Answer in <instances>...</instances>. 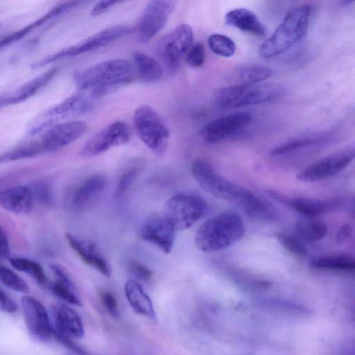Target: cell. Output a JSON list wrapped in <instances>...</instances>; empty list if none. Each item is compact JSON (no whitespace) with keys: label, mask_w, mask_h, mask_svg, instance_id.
Segmentation results:
<instances>
[{"label":"cell","mask_w":355,"mask_h":355,"mask_svg":"<svg viewBox=\"0 0 355 355\" xmlns=\"http://www.w3.org/2000/svg\"><path fill=\"white\" fill-rule=\"evenodd\" d=\"M191 171L198 184L214 197L234 204L252 218L276 219L277 212L269 203L224 178L205 159H196L191 164Z\"/></svg>","instance_id":"6da1fadb"},{"label":"cell","mask_w":355,"mask_h":355,"mask_svg":"<svg viewBox=\"0 0 355 355\" xmlns=\"http://www.w3.org/2000/svg\"><path fill=\"white\" fill-rule=\"evenodd\" d=\"M132 72V67L128 60L114 59L76 71L73 79L78 89L89 91L94 98H97L130 83Z\"/></svg>","instance_id":"7a4b0ae2"},{"label":"cell","mask_w":355,"mask_h":355,"mask_svg":"<svg viewBox=\"0 0 355 355\" xmlns=\"http://www.w3.org/2000/svg\"><path fill=\"white\" fill-rule=\"evenodd\" d=\"M244 234L242 218L235 213L224 212L202 224L196 234L195 243L202 252H217L239 241Z\"/></svg>","instance_id":"3957f363"},{"label":"cell","mask_w":355,"mask_h":355,"mask_svg":"<svg viewBox=\"0 0 355 355\" xmlns=\"http://www.w3.org/2000/svg\"><path fill=\"white\" fill-rule=\"evenodd\" d=\"M311 17V8L301 5L291 10L274 33L258 48L260 56L270 58L287 51L306 34Z\"/></svg>","instance_id":"277c9868"},{"label":"cell","mask_w":355,"mask_h":355,"mask_svg":"<svg viewBox=\"0 0 355 355\" xmlns=\"http://www.w3.org/2000/svg\"><path fill=\"white\" fill-rule=\"evenodd\" d=\"M282 89L269 83L232 85L216 91L214 101L217 107L230 110L245 105L270 103L282 96Z\"/></svg>","instance_id":"5b68a950"},{"label":"cell","mask_w":355,"mask_h":355,"mask_svg":"<svg viewBox=\"0 0 355 355\" xmlns=\"http://www.w3.org/2000/svg\"><path fill=\"white\" fill-rule=\"evenodd\" d=\"M132 123L138 137L155 156H164L169 131L157 112L148 105H140L134 112Z\"/></svg>","instance_id":"8992f818"},{"label":"cell","mask_w":355,"mask_h":355,"mask_svg":"<svg viewBox=\"0 0 355 355\" xmlns=\"http://www.w3.org/2000/svg\"><path fill=\"white\" fill-rule=\"evenodd\" d=\"M132 32V28L127 25H116L101 30L85 38L81 42L61 49L38 60L32 65L39 68L60 59L76 56L105 47Z\"/></svg>","instance_id":"52a82bcc"},{"label":"cell","mask_w":355,"mask_h":355,"mask_svg":"<svg viewBox=\"0 0 355 355\" xmlns=\"http://www.w3.org/2000/svg\"><path fill=\"white\" fill-rule=\"evenodd\" d=\"M207 211L206 201L200 196L178 193L166 202L163 215L176 231L192 227Z\"/></svg>","instance_id":"ba28073f"},{"label":"cell","mask_w":355,"mask_h":355,"mask_svg":"<svg viewBox=\"0 0 355 355\" xmlns=\"http://www.w3.org/2000/svg\"><path fill=\"white\" fill-rule=\"evenodd\" d=\"M193 32L187 24H182L157 42L155 52L160 64L168 71H175L193 44Z\"/></svg>","instance_id":"9c48e42d"},{"label":"cell","mask_w":355,"mask_h":355,"mask_svg":"<svg viewBox=\"0 0 355 355\" xmlns=\"http://www.w3.org/2000/svg\"><path fill=\"white\" fill-rule=\"evenodd\" d=\"M355 148L348 146L334 152L304 168L297 175L299 181L320 182L336 175L354 159Z\"/></svg>","instance_id":"30bf717a"},{"label":"cell","mask_w":355,"mask_h":355,"mask_svg":"<svg viewBox=\"0 0 355 355\" xmlns=\"http://www.w3.org/2000/svg\"><path fill=\"white\" fill-rule=\"evenodd\" d=\"M132 135V130L126 123L113 122L89 138L80 149L79 155L83 158L96 157L113 147L127 144Z\"/></svg>","instance_id":"8fae6325"},{"label":"cell","mask_w":355,"mask_h":355,"mask_svg":"<svg viewBox=\"0 0 355 355\" xmlns=\"http://www.w3.org/2000/svg\"><path fill=\"white\" fill-rule=\"evenodd\" d=\"M94 98L89 94H73L53 107L45 110L42 117L46 120L33 127L29 135H35L43 130L59 123L60 121L87 112L92 107Z\"/></svg>","instance_id":"7c38bea8"},{"label":"cell","mask_w":355,"mask_h":355,"mask_svg":"<svg viewBox=\"0 0 355 355\" xmlns=\"http://www.w3.org/2000/svg\"><path fill=\"white\" fill-rule=\"evenodd\" d=\"M177 1L155 0L146 5L138 24V37L141 43L153 39L165 26Z\"/></svg>","instance_id":"4fadbf2b"},{"label":"cell","mask_w":355,"mask_h":355,"mask_svg":"<svg viewBox=\"0 0 355 355\" xmlns=\"http://www.w3.org/2000/svg\"><path fill=\"white\" fill-rule=\"evenodd\" d=\"M21 307L28 331L33 337L45 342L53 338V328L44 306L31 296L21 297Z\"/></svg>","instance_id":"5bb4252c"},{"label":"cell","mask_w":355,"mask_h":355,"mask_svg":"<svg viewBox=\"0 0 355 355\" xmlns=\"http://www.w3.org/2000/svg\"><path fill=\"white\" fill-rule=\"evenodd\" d=\"M175 232V228L164 215L154 214L142 223L139 235L144 241L168 254L173 247Z\"/></svg>","instance_id":"9a60e30c"},{"label":"cell","mask_w":355,"mask_h":355,"mask_svg":"<svg viewBox=\"0 0 355 355\" xmlns=\"http://www.w3.org/2000/svg\"><path fill=\"white\" fill-rule=\"evenodd\" d=\"M107 184L102 174H94L82 181L71 191L69 208L75 212H82L89 208L101 196Z\"/></svg>","instance_id":"2e32d148"},{"label":"cell","mask_w":355,"mask_h":355,"mask_svg":"<svg viewBox=\"0 0 355 355\" xmlns=\"http://www.w3.org/2000/svg\"><path fill=\"white\" fill-rule=\"evenodd\" d=\"M252 119L250 112H241L216 119L208 123L202 130L205 141L216 143L248 125Z\"/></svg>","instance_id":"e0dca14e"},{"label":"cell","mask_w":355,"mask_h":355,"mask_svg":"<svg viewBox=\"0 0 355 355\" xmlns=\"http://www.w3.org/2000/svg\"><path fill=\"white\" fill-rule=\"evenodd\" d=\"M50 313L54 333L70 338L84 336L82 319L73 308L66 304L55 303L51 305Z\"/></svg>","instance_id":"ac0fdd59"},{"label":"cell","mask_w":355,"mask_h":355,"mask_svg":"<svg viewBox=\"0 0 355 355\" xmlns=\"http://www.w3.org/2000/svg\"><path fill=\"white\" fill-rule=\"evenodd\" d=\"M66 239L72 250L87 265L93 267L105 277L111 276V268L96 244L89 239L67 232Z\"/></svg>","instance_id":"d6986e66"},{"label":"cell","mask_w":355,"mask_h":355,"mask_svg":"<svg viewBox=\"0 0 355 355\" xmlns=\"http://www.w3.org/2000/svg\"><path fill=\"white\" fill-rule=\"evenodd\" d=\"M57 71V68L49 69L15 89L0 95V110L2 108L20 103L30 98L47 85Z\"/></svg>","instance_id":"ffe728a7"},{"label":"cell","mask_w":355,"mask_h":355,"mask_svg":"<svg viewBox=\"0 0 355 355\" xmlns=\"http://www.w3.org/2000/svg\"><path fill=\"white\" fill-rule=\"evenodd\" d=\"M268 196L274 200L306 216H315L327 212L337 206V202L303 198H291L274 191Z\"/></svg>","instance_id":"44dd1931"},{"label":"cell","mask_w":355,"mask_h":355,"mask_svg":"<svg viewBox=\"0 0 355 355\" xmlns=\"http://www.w3.org/2000/svg\"><path fill=\"white\" fill-rule=\"evenodd\" d=\"M34 205L33 195L28 187L19 185L0 191V206L10 212L29 214Z\"/></svg>","instance_id":"7402d4cb"},{"label":"cell","mask_w":355,"mask_h":355,"mask_svg":"<svg viewBox=\"0 0 355 355\" xmlns=\"http://www.w3.org/2000/svg\"><path fill=\"white\" fill-rule=\"evenodd\" d=\"M225 23L243 32L258 37H263L267 31L266 26L252 11L247 8H235L228 11L225 16Z\"/></svg>","instance_id":"603a6c76"},{"label":"cell","mask_w":355,"mask_h":355,"mask_svg":"<svg viewBox=\"0 0 355 355\" xmlns=\"http://www.w3.org/2000/svg\"><path fill=\"white\" fill-rule=\"evenodd\" d=\"M124 291L130 306L136 313L157 320L153 304L139 282L128 279L125 284Z\"/></svg>","instance_id":"cb8c5ba5"},{"label":"cell","mask_w":355,"mask_h":355,"mask_svg":"<svg viewBox=\"0 0 355 355\" xmlns=\"http://www.w3.org/2000/svg\"><path fill=\"white\" fill-rule=\"evenodd\" d=\"M272 75V70L265 65L245 64L236 67L231 78L234 85H248L260 83Z\"/></svg>","instance_id":"d4e9b609"},{"label":"cell","mask_w":355,"mask_h":355,"mask_svg":"<svg viewBox=\"0 0 355 355\" xmlns=\"http://www.w3.org/2000/svg\"><path fill=\"white\" fill-rule=\"evenodd\" d=\"M133 61L139 76L145 82L154 83L163 76V67L159 62L140 51L133 54Z\"/></svg>","instance_id":"484cf974"},{"label":"cell","mask_w":355,"mask_h":355,"mask_svg":"<svg viewBox=\"0 0 355 355\" xmlns=\"http://www.w3.org/2000/svg\"><path fill=\"white\" fill-rule=\"evenodd\" d=\"M311 266L317 269L352 271L355 268V260L353 257L346 254H334L320 256L310 261Z\"/></svg>","instance_id":"4316f807"},{"label":"cell","mask_w":355,"mask_h":355,"mask_svg":"<svg viewBox=\"0 0 355 355\" xmlns=\"http://www.w3.org/2000/svg\"><path fill=\"white\" fill-rule=\"evenodd\" d=\"M294 230L300 240L308 242L320 241L328 233L327 225L315 220H299L295 223Z\"/></svg>","instance_id":"83f0119b"},{"label":"cell","mask_w":355,"mask_h":355,"mask_svg":"<svg viewBox=\"0 0 355 355\" xmlns=\"http://www.w3.org/2000/svg\"><path fill=\"white\" fill-rule=\"evenodd\" d=\"M9 262L13 268L26 273L40 285L46 286L48 284L45 272L37 262L21 257L9 258Z\"/></svg>","instance_id":"f1b7e54d"},{"label":"cell","mask_w":355,"mask_h":355,"mask_svg":"<svg viewBox=\"0 0 355 355\" xmlns=\"http://www.w3.org/2000/svg\"><path fill=\"white\" fill-rule=\"evenodd\" d=\"M207 42L210 50L216 55L229 58L235 53V42L228 36L212 34L209 37Z\"/></svg>","instance_id":"f546056e"},{"label":"cell","mask_w":355,"mask_h":355,"mask_svg":"<svg viewBox=\"0 0 355 355\" xmlns=\"http://www.w3.org/2000/svg\"><path fill=\"white\" fill-rule=\"evenodd\" d=\"M48 286L55 296L67 304L74 306L82 305L81 301L76 293L75 286L65 284L57 280L50 282Z\"/></svg>","instance_id":"4dcf8cb0"},{"label":"cell","mask_w":355,"mask_h":355,"mask_svg":"<svg viewBox=\"0 0 355 355\" xmlns=\"http://www.w3.org/2000/svg\"><path fill=\"white\" fill-rule=\"evenodd\" d=\"M31 191L34 202L49 206L53 202L51 184L47 180H39L28 187Z\"/></svg>","instance_id":"1f68e13d"},{"label":"cell","mask_w":355,"mask_h":355,"mask_svg":"<svg viewBox=\"0 0 355 355\" xmlns=\"http://www.w3.org/2000/svg\"><path fill=\"white\" fill-rule=\"evenodd\" d=\"M0 281L9 288L22 293L28 292L27 284L9 268L0 263Z\"/></svg>","instance_id":"d6a6232c"},{"label":"cell","mask_w":355,"mask_h":355,"mask_svg":"<svg viewBox=\"0 0 355 355\" xmlns=\"http://www.w3.org/2000/svg\"><path fill=\"white\" fill-rule=\"evenodd\" d=\"M320 141L319 138L304 137L295 139L285 142L270 150V154L272 156H277L286 154L297 150L300 148L315 144Z\"/></svg>","instance_id":"836d02e7"},{"label":"cell","mask_w":355,"mask_h":355,"mask_svg":"<svg viewBox=\"0 0 355 355\" xmlns=\"http://www.w3.org/2000/svg\"><path fill=\"white\" fill-rule=\"evenodd\" d=\"M276 238L282 246L293 254L303 256L307 252L305 245L297 236L284 232H279L276 234Z\"/></svg>","instance_id":"e575fe53"},{"label":"cell","mask_w":355,"mask_h":355,"mask_svg":"<svg viewBox=\"0 0 355 355\" xmlns=\"http://www.w3.org/2000/svg\"><path fill=\"white\" fill-rule=\"evenodd\" d=\"M139 168L132 167L126 170L121 175L115 190V196L116 198L122 197L129 189L139 174Z\"/></svg>","instance_id":"d590c367"},{"label":"cell","mask_w":355,"mask_h":355,"mask_svg":"<svg viewBox=\"0 0 355 355\" xmlns=\"http://www.w3.org/2000/svg\"><path fill=\"white\" fill-rule=\"evenodd\" d=\"M187 64L192 67H199L205 61V49L202 44L198 42L192 44L186 55Z\"/></svg>","instance_id":"8d00e7d4"},{"label":"cell","mask_w":355,"mask_h":355,"mask_svg":"<svg viewBox=\"0 0 355 355\" xmlns=\"http://www.w3.org/2000/svg\"><path fill=\"white\" fill-rule=\"evenodd\" d=\"M100 300L107 311L112 317L116 318L119 315V309L117 300L113 293L107 291H102L99 293Z\"/></svg>","instance_id":"74e56055"},{"label":"cell","mask_w":355,"mask_h":355,"mask_svg":"<svg viewBox=\"0 0 355 355\" xmlns=\"http://www.w3.org/2000/svg\"><path fill=\"white\" fill-rule=\"evenodd\" d=\"M129 268L130 272L136 277L142 281H149L153 277V272L148 268L137 261H130Z\"/></svg>","instance_id":"f35d334b"},{"label":"cell","mask_w":355,"mask_h":355,"mask_svg":"<svg viewBox=\"0 0 355 355\" xmlns=\"http://www.w3.org/2000/svg\"><path fill=\"white\" fill-rule=\"evenodd\" d=\"M17 309V305L15 301L0 287V311L13 313Z\"/></svg>","instance_id":"ab89813d"},{"label":"cell","mask_w":355,"mask_h":355,"mask_svg":"<svg viewBox=\"0 0 355 355\" xmlns=\"http://www.w3.org/2000/svg\"><path fill=\"white\" fill-rule=\"evenodd\" d=\"M123 1H101L97 2L94 6L92 8L90 11V15L92 16H98L101 15L108 10H110L112 8L115 6L116 4L121 3Z\"/></svg>","instance_id":"60d3db41"},{"label":"cell","mask_w":355,"mask_h":355,"mask_svg":"<svg viewBox=\"0 0 355 355\" xmlns=\"http://www.w3.org/2000/svg\"><path fill=\"white\" fill-rule=\"evenodd\" d=\"M353 232V227L352 225L346 223L342 225L338 229L336 241L338 244H343L348 241Z\"/></svg>","instance_id":"b9f144b4"},{"label":"cell","mask_w":355,"mask_h":355,"mask_svg":"<svg viewBox=\"0 0 355 355\" xmlns=\"http://www.w3.org/2000/svg\"><path fill=\"white\" fill-rule=\"evenodd\" d=\"M10 245L8 236L0 226V260H5L10 258Z\"/></svg>","instance_id":"7bdbcfd3"},{"label":"cell","mask_w":355,"mask_h":355,"mask_svg":"<svg viewBox=\"0 0 355 355\" xmlns=\"http://www.w3.org/2000/svg\"><path fill=\"white\" fill-rule=\"evenodd\" d=\"M66 355H77V354H75L72 353V354H66Z\"/></svg>","instance_id":"ee69618b"}]
</instances>
